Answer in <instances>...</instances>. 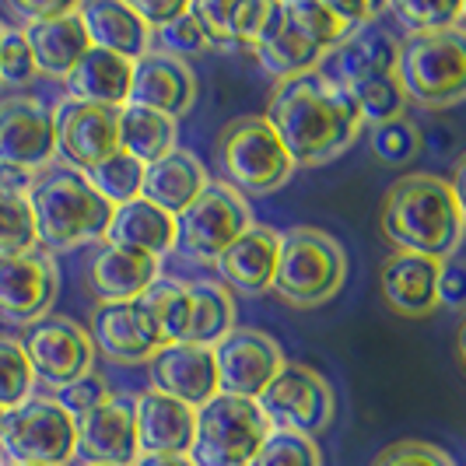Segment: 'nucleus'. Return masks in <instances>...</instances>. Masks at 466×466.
Instances as JSON below:
<instances>
[{
    "label": "nucleus",
    "instance_id": "obj_1",
    "mask_svg": "<svg viewBox=\"0 0 466 466\" xmlns=\"http://www.w3.org/2000/svg\"><path fill=\"white\" fill-rule=\"evenodd\" d=\"M263 119L295 168H316L340 158L365 127L350 92L329 81L323 70L278 81Z\"/></svg>",
    "mask_w": 466,
    "mask_h": 466
},
{
    "label": "nucleus",
    "instance_id": "obj_2",
    "mask_svg": "<svg viewBox=\"0 0 466 466\" xmlns=\"http://www.w3.org/2000/svg\"><path fill=\"white\" fill-rule=\"evenodd\" d=\"M379 228L397 253L439 259L460 253L463 242V197L456 183L431 172L400 176L382 197Z\"/></svg>",
    "mask_w": 466,
    "mask_h": 466
},
{
    "label": "nucleus",
    "instance_id": "obj_3",
    "mask_svg": "<svg viewBox=\"0 0 466 466\" xmlns=\"http://www.w3.org/2000/svg\"><path fill=\"white\" fill-rule=\"evenodd\" d=\"M28 208L39 246L53 253H70L77 246L102 242L113 221V204L98 197L85 172L67 165H49L35 176L28 189Z\"/></svg>",
    "mask_w": 466,
    "mask_h": 466
},
{
    "label": "nucleus",
    "instance_id": "obj_4",
    "mask_svg": "<svg viewBox=\"0 0 466 466\" xmlns=\"http://www.w3.org/2000/svg\"><path fill=\"white\" fill-rule=\"evenodd\" d=\"M348 280V253L319 228H291L280 235L274 295L291 309L327 305Z\"/></svg>",
    "mask_w": 466,
    "mask_h": 466
},
{
    "label": "nucleus",
    "instance_id": "obj_5",
    "mask_svg": "<svg viewBox=\"0 0 466 466\" xmlns=\"http://www.w3.org/2000/svg\"><path fill=\"white\" fill-rule=\"evenodd\" d=\"M397 81L407 102L424 109H452L466 95V35L463 28H445L410 35L400 43Z\"/></svg>",
    "mask_w": 466,
    "mask_h": 466
},
{
    "label": "nucleus",
    "instance_id": "obj_6",
    "mask_svg": "<svg viewBox=\"0 0 466 466\" xmlns=\"http://www.w3.org/2000/svg\"><path fill=\"white\" fill-rule=\"evenodd\" d=\"M218 168L225 187L242 197H270L295 176V162L263 116L232 119L218 134Z\"/></svg>",
    "mask_w": 466,
    "mask_h": 466
},
{
    "label": "nucleus",
    "instance_id": "obj_7",
    "mask_svg": "<svg viewBox=\"0 0 466 466\" xmlns=\"http://www.w3.org/2000/svg\"><path fill=\"white\" fill-rule=\"evenodd\" d=\"M7 466H67L77 456V424L56 397H28L0 420Z\"/></svg>",
    "mask_w": 466,
    "mask_h": 466
},
{
    "label": "nucleus",
    "instance_id": "obj_8",
    "mask_svg": "<svg viewBox=\"0 0 466 466\" xmlns=\"http://www.w3.org/2000/svg\"><path fill=\"white\" fill-rule=\"evenodd\" d=\"M267 435L270 424L259 414L257 400L218 393L197 410L189 460L193 466H249Z\"/></svg>",
    "mask_w": 466,
    "mask_h": 466
},
{
    "label": "nucleus",
    "instance_id": "obj_9",
    "mask_svg": "<svg viewBox=\"0 0 466 466\" xmlns=\"http://www.w3.org/2000/svg\"><path fill=\"white\" fill-rule=\"evenodd\" d=\"M246 228H253L249 200L225 183H208L187 210L176 214V249L197 263H218Z\"/></svg>",
    "mask_w": 466,
    "mask_h": 466
},
{
    "label": "nucleus",
    "instance_id": "obj_10",
    "mask_svg": "<svg viewBox=\"0 0 466 466\" xmlns=\"http://www.w3.org/2000/svg\"><path fill=\"white\" fill-rule=\"evenodd\" d=\"M259 414L274 431H295V435H319L333 424V386L309 365L284 361L270 386L257 397Z\"/></svg>",
    "mask_w": 466,
    "mask_h": 466
},
{
    "label": "nucleus",
    "instance_id": "obj_11",
    "mask_svg": "<svg viewBox=\"0 0 466 466\" xmlns=\"http://www.w3.org/2000/svg\"><path fill=\"white\" fill-rule=\"evenodd\" d=\"M22 350L32 365V375L49 390H64L95 372L92 337L81 323H74L67 316H46L35 327H28Z\"/></svg>",
    "mask_w": 466,
    "mask_h": 466
},
{
    "label": "nucleus",
    "instance_id": "obj_12",
    "mask_svg": "<svg viewBox=\"0 0 466 466\" xmlns=\"http://www.w3.org/2000/svg\"><path fill=\"white\" fill-rule=\"evenodd\" d=\"M214 372H218V393L238 400H257L270 379L284 369V350L280 344L253 327L228 329L214 348Z\"/></svg>",
    "mask_w": 466,
    "mask_h": 466
},
{
    "label": "nucleus",
    "instance_id": "obj_13",
    "mask_svg": "<svg viewBox=\"0 0 466 466\" xmlns=\"http://www.w3.org/2000/svg\"><path fill=\"white\" fill-rule=\"evenodd\" d=\"M0 165H15L32 176L56 165L53 109L35 95H11L0 102Z\"/></svg>",
    "mask_w": 466,
    "mask_h": 466
},
{
    "label": "nucleus",
    "instance_id": "obj_14",
    "mask_svg": "<svg viewBox=\"0 0 466 466\" xmlns=\"http://www.w3.org/2000/svg\"><path fill=\"white\" fill-rule=\"evenodd\" d=\"M53 130H56V155L67 168L77 172H88L119 151V109L64 98L53 109Z\"/></svg>",
    "mask_w": 466,
    "mask_h": 466
},
{
    "label": "nucleus",
    "instance_id": "obj_15",
    "mask_svg": "<svg viewBox=\"0 0 466 466\" xmlns=\"http://www.w3.org/2000/svg\"><path fill=\"white\" fill-rule=\"evenodd\" d=\"M60 291V270L49 253L0 257V319L11 327H35L46 319Z\"/></svg>",
    "mask_w": 466,
    "mask_h": 466
},
{
    "label": "nucleus",
    "instance_id": "obj_16",
    "mask_svg": "<svg viewBox=\"0 0 466 466\" xmlns=\"http://www.w3.org/2000/svg\"><path fill=\"white\" fill-rule=\"evenodd\" d=\"M77 424V456L98 466H134L140 456L134 403L127 397H113L92 407L88 414L74 418Z\"/></svg>",
    "mask_w": 466,
    "mask_h": 466
},
{
    "label": "nucleus",
    "instance_id": "obj_17",
    "mask_svg": "<svg viewBox=\"0 0 466 466\" xmlns=\"http://www.w3.org/2000/svg\"><path fill=\"white\" fill-rule=\"evenodd\" d=\"M88 337H92L95 350H102L116 365H147L158 354V348H165L147 309L137 299L134 302L98 305L92 312Z\"/></svg>",
    "mask_w": 466,
    "mask_h": 466
},
{
    "label": "nucleus",
    "instance_id": "obj_18",
    "mask_svg": "<svg viewBox=\"0 0 466 466\" xmlns=\"http://www.w3.org/2000/svg\"><path fill=\"white\" fill-rule=\"evenodd\" d=\"M158 263L162 259L144 257L134 249H123L113 242H95L85 257V288L98 305L134 302L144 295V288L158 278Z\"/></svg>",
    "mask_w": 466,
    "mask_h": 466
},
{
    "label": "nucleus",
    "instance_id": "obj_19",
    "mask_svg": "<svg viewBox=\"0 0 466 466\" xmlns=\"http://www.w3.org/2000/svg\"><path fill=\"white\" fill-rule=\"evenodd\" d=\"M193 102H197V77H193L189 64L162 56V53H147V56L134 60L127 106L179 119L193 109Z\"/></svg>",
    "mask_w": 466,
    "mask_h": 466
},
{
    "label": "nucleus",
    "instance_id": "obj_20",
    "mask_svg": "<svg viewBox=\"0 0 466 466\" xmlns=\"http://www.w3.org/2000/svg\"><path fill=\"white\" fill-rule=\"evenodd\" d=\"M151 382L165 397L179 400L193 410H200L208 400L218 397V372H214V354L210 348L197 344H165L147 361Z\"/></svg>",
    "mask_w": 466,
    "mask_h": 466
},
{
    "label": "nucleus",
    "instance_id": "obj_21",
    "mask_svg": "<svg viewBox=\"0 0 466 466\" xmlns=\"http://www.w3.org/2000/svg\"><path fill=\"white\" fill-rule=\"evenodd\" d=\"M379 291L393 316L424 319L439 309V259L390 253L379 270Z\"/></svg>",
    "mask_w": 466,
    "mask_h": 466
},
{
    "label": "nucleus",
    "instance_id": "obj_22",
    "mask_svg": "<svg viewBox=\"0 0 466 466\" xmlns=\"http://www.w3.org/2000/svg\"><path fill=\"white\" fill-rule=\"evenodd\" d=\"M134 424L140 456H189L197 410L158 390H147L134 400Z\"/></svg>",
    "mask_w": 466,
    "mask_h": 466
},
{
    "label": "nucleus",
    "instance_id": "obj_23",
    "mask_svg": "<svg viewBox=\"0 0 466 466\" xmlns=\"http://www.w3.org/2000/svg\"><path fill=\"white\" fill-rule=\"evenodd\" d=\"M278 253L280 232H274L270 225H253L218 257L214 267H218L225 288H232L238 295H263L274 288Z\"/></svg>",
    "mask_w": 466,
    "mask_h": 466
},
{
    "label": "nucleus",
    "instance_id": "obj_24",
    "mask_svg": "<svg viewBox=\"0 0 466 466\" xmlns=\"http://www.w3.org/2000/svg\"><path fill=\"white\" fill-rule=\"evenodd\" d=\"M397 53L400 43L379 25H361L354 28L348 39L337 49H329V67L323 70L329 81H337L340 88H354L369 77L382 74H397Z\"/></svg>",
    "mask_w": 466,
    "mask_h": 466
},
{
    "label": "nucleus",
    "instance_id": "obj_25",
    "mask_svg": "<svg viewBox=\"0 0 466 466\" xmlns=\"http://www.w3.org/2000/svg\"><path fill=\"white\" fill-rule=\"evenodd\" d=\"M208 183H210L208 165L200 162L193 151L176 147V151H168L158 162L144 165L140 197H144L147 204H155V208H162L165 214L176 218L179 210H187L189 204L204 193Z\"/></svg>",
    "mask_w": 466,
    "mask_h": 466
},
{
    "label": "nucleus",
    "instance_id": "obj_26",
    "mask_svg": "<svg viewBox=\"0 0 466 466\" xmlns=\"http://www.w3.org/2000/svg\"><path fill=\"white\" fill-rule=\"evenodd\" d=\"M77 18L88 32L92 49H106L130 64L151 53V32L137 22V15L127 4H116V0L77 4Z\"/></svg>",
    "mask_w": 466,
    "mask_h": 466
},
{
    "label": "nucleus",
    "instance_id": "obj_27",
    "mask_svg": "<svg viewBox=\"0 0 466 466\" xmlns=\"http://www.w3.org/2000/svg\"><path fill=\"white\" fill-rule=\"evenodd\" d=\"M253 53H257L259 67L267 70L270 77L288 81V77H299V74H312L323 64V49H316L309 39H302L291 25L284 22L280 15V4H270V15L259 28V35L253 39Z\"/></svg>",
    "mask_w": 466,
    "mask_h": 466
},
{
    "label": "nucleus",
    "instance_id": "obj_28",
    "mask_svg": "<svg viewBox=\"0 0 466 466\" xmlns=\"http://www.w3.org/2000/svg\"><path fill=\"white\" fill-rule=\"evenodd\" d=\"M130 77H134L130 60L113 56L106 49H88L64 77V85H67V98H74V102L123 109L130 98Z\"/></svg>",
    "mask_w": 466,
    "mask_h": 466
},
{
    "label": "nucleus",
    "instance_id": "obj_29",
    "mask_svg": "<svg viewBox=\"0 0 466 466\" xmlns=\"http://www.w3.org/2000/svg\"><path fill=\"white\" fill-rule=\"evenodd\" d=\"M22 35L25 43H28V49H32L35 70L46 74V77H60V81L92 49L88 32H85V25L77 18V11L60 15V18H49V22L22 25Z\"/></svg>",
    "mask_w": 466,
    "mask_h": 466
},
{
    "label": "nucleus",
    "instance_id": "obj_30",
    "mask_svg": "<svg viewBox=\"0 0 466 466\" xmlns=\"http://www.w3.org/2000/svg\"><path fill=\"white\" fill-rule=\"evenodd\" d=\"M102 242H113L123 249L162 259L165 253L176 249V218L165 214L162 208H155V204H147L144 197H137L123 208H113V221H109Z\"/></svg>",
    "mask_w": 466,
    "mask_h": 466
},
{
    "label": "nucleus",
    "instance_id": "obj_31",
    "mask_svg": "<svg viewBox=\"0 0 466 466\" xmlns=\"http://www.w3.org/2000/svg\"><path fill=\"white\" fill-rule=\"evenodd\" d=\"M193 22L200 25L204 39L214 46H253L259 28L270 15V4H221V0H197L187 4Z\"/></svg>",
    "mask_w": 466,
    "mask_h": 466
},
{
    "label": "nucleus",
    "instance_id": "obj_32",
    "mask_svg": "<svg viewBox=\"0 0 466 466\" xmlns=\"http://www.w3.org/2000/svg\"><path fill=\"white\" fill-rule=\"evenodd\" d=\"M189 333L187 344L214 348L235 329V299L221 280H189Z\"/></svg>",
    "mask_w": 466,
    "mask_h": 466
},
{
    "label": "nucleus",
    "instance_id": "obj_33",
    "mask_svg": "<svg viewBox=\"0 0 466 466\" xmlns=\"http://www.w3.org/2000/svg\"><path fill=\"white\" fill-rule=\"evenodd\" d=\"M176 140H179L176 119L147 113L137 106L119 109V151H127L140 165L158 162L168 151H176Z\"/></svg>",
    "mask_w": 466,
    "mask_h": 466
},
{
    "label": "nucleus",
    "instance_id": "obj_34",
    "mask_svg": "<svg viewBox=\"0 0 466 466\" xmlns=\"http://www.w3.org/2000/svg\"><path fill=\"white\" fill-rule=\"evenodd\" d=\"M151 323L158 329L162 344H187V333H189V291L183 280L176 278H155L144 295L137 299Z\"/></svg>",
    "mask_w": 466,
    "mask_h": 466
},
{
    "label": "nucleus",
    "instance_id": "obj_35",
    "mask_svg": "<svg viewBox=\"0 0 466 466\" xmlns=\"http://www.w3.org/2000/svg\"><path fill=\"white\" fill-rule=\"evenodd\" d=\"M280 15H284V22L291 25L302 39H309L312 46L323 49V53L337 49L354 32L333 11V4H319V0H288V4H280Z\"/></svg>",
    "mask_w": 466,
    "mask_h": 466
},
{
    "label": "nucleus",
    "instance_id": "obj_36",
    "mask_svg": "<svg viewBox=\"0 0 466 466\" xmlns=\"http://www.w3.org/2000/svg\"><path fill=\"white\" fill-rule=\"evenodd\" d=\"M348 92H350V98H354V106H358V113H361V123H369V127H379V123L407 116V109H410L407 95L400 88L397 74L369 77V81L354 85Z\"/></svg>",
    "mask_w": 466,
    "mask_h": 466
},
{
    "label": "nucleus",
    "instance_id": "obj_37",
    "mask_svg": "<svg viewBox=\"0 0 466 466\" xmlns=\"http://www.w3.org/2000/svg\"><path fill=\"white\" fill-rule=\"evenodd\" d=\"M85 176H88V183L98 189L102 200H109L113 208H123V204H130V200L140 197L144 165H140L137 158H130L127 151H116V155H109L106 162H98L95 168H88Z\"/></svg>",
    "mask_w": 466,
    "mask_h": 466
},
{
    "label": "nucleus",
    "instance_id": "obj_38",
    "mask_svg": "<svg viewBox=\"0 0 466 466\" xmlns=\"http://www.w3.org/2000/svg\"><path fill=\"white\" fill-rule=\"evenodd\" d=\"M369 147L382 165L403 168L420 155V127L410 116L379 123L369 130Z\"/></svg>",
    "mask_w": 466,
    "mask_h": 466
},
{
    "label": "nucleus",
    "instance_id": "obj_39",
    "mask_svg": "<svg viewBox=\"0 0 466 466\" xmlns=\"http://www.w3.org/2000/svg\"><path fill=\"white\" fill-rule=\"evenodd\" d=\"M39 249L28 197L0 193V257H25Z\"/></svg>",
    "mask_w": 466,
    "mask_h": 466
},
{
    "label": "nucleus",
    "instance_id": "obj_40",
    "mask_svg": "<svg viewBox=\"0 0 466 466\" xmlns=\"http://www.w3.org/2000/svg\"><path fill=\"white\" fill-rule=\"evenodd\" d=\"M32 386H35V375L25 358L22 340L0 337V410L7 414L15 407H22L25 400L32 397Z\"/></svg>",
    "mask_w": 466,
    "mask_h": 466
},
{
    "label": "nucleus",
    "instance_id": "obj_41",
    "mask_svg": "<svg viewBox=\"0 0 466 466\" xmlns=\"http://www.w3.org/2000/svg\"><path fill=\"white\" fill-rule=\"evenodd\" d=\"M390 11L397 15L403 28H410V35H428V32H445V28H460V18L466 15V4H424V0H397L390 4Z\"/></svg>",
    "mask_w": 466,
    "mask_h": 466
},
{
    "label": "nucleus",
    "instance_id": "obj_42",
    "mask_svg": "<svg viewBox=\"0 0 466 466\" xmlns=\"http://www.w3.org/2000/svg\"><path fill=\"white\" fill-rule=\"evenodd\" d=\"M249 466H323V452H319L316 439L270 428V435L263 439Z\"/></svg>",
    "mask_w": 466,
    "mask_h": 466
},
{
    "label": "nucleus",
    "instance_id": "obj_43",
    "mask_svg": "<svg viewBox=\"0 0 466 466\" xmlns=\"http://www.w3.org/2000/svg\"><path fill=\"white\" fill-rule=\"evenodd\" d=\"M208 49H210V43L204 39L200 25L193 22L189 11H183L179 18H172L168 25L151 32V53H162V56L183 60V64H187V56H200V53H208Z\"/></svg>",
    "mask_w": 466,
    "mask_h": 466
},
{
    "label": "nucleus",
    "instance_id": "obj_44",
    "mask_svg": "<svg viewBox=\"0 0 466 466\" xmlns=\"http://www.w3.org/2000/svg\"><path fill=\"white\" fill-rule=\"evenodd\" d=\"M39 77L35 60H32V49L25 43L22 28H7L4 25V35H0V88H22L32 85Z\"/></svg>",
    "mask_w": 466,
    "mask_h": 466
},
{
    "label": "nucleus",
    "instance_id": "obj_45",
    "mask_svg": "<svg viewBox=\"0 0 466 466\" xmlns=\"http://www.w3.org/2000/svg\"><path fill=\"white\" fill-rule=\"evenodd\" d=\"M372 466H456V460L439 449L435 442H418V439H403V442L386 445Z\"/></svg>",
    "mask_w": 466,
    "mask_h": 466
},
{
    "label": "nucleus",
    "instance_id": "obj_46",
    "mask_svg": "<svg viewBox=\"0 0 466 466\" xmlns=\"http://www.w3.org/2000/svg\"><path fill=\"white\" fill-rule=\"evenodd\" d=\"M109 397H113V393H109V382H106L98 372H88L85 379H77V382H70V386H64V390H56V403L67 410L70 418L88 414L92 407L106 403Z\"/></svg>",
    "mask_w": 466,
    "mask_h": 466
},
{
    "label": "nucleus",
    "instance_id": "obj_47",
    "mask_svg": "<svg viewBox=\"0 0 466 466\" xmlns=\"http://www.w3.org/2000/svg\"><path fill=\"white\" fill-rule=\"evenodd\" d=\"M466 299V263L463 253H452L439 263V305L449 312H460Z\"/></svg>",
    "mask_w": 466,
    "mask_h": 466
},
{
    "label": "nucleus",
    "instance_id": "obj_48",
    "mask_svg": "<svg viewBox=\"0 0 466 466\" xmlns=\"http://www.w3.org/2000/svg\"><path fill=\"white\" fill-rule=\"evenodd\" d=\"M7 11L22 25H32V22H49V18L70 15V11H77V4H70V0H11Z\"/></svg>",
    "mask_w": 466,
    "mask_h": 466
},
{
    "label": "nucleus",
    "instance_id": "obj_49",
    "mask_svg": "<svg viewBox=\"0 0 466 466\" xmlns=\"http://www.w3.org/2000/svg\"><path fill=\"white\" fill-rule=\"evenodd\" d=\"M134 15H137V22L147 28V32H155V28H162L168 25L172 18H179L183 11H187V4H179V0H172V4H147V0H134V4H127Z\"/></svg>",
    "mask_w": 466,
    "mask_h": 466
},
{
    "label": "nucleus",
    "instance_id": "obj_50",
    "mask_svg": "<svg viewBox=\"0 0 466 466\" xmlns=\"http://www.w3.org/2000/svg\"><path fill=\"white\" fill-rule=\"evenodd\" d=\"M35 183L32 172L15 168V165H0V193H11V197H28V189Z\"/></svg>",
    "mask_w": 466,
    "mask_h": 466
},
{
    "label": "nucleus",
    "instance_id": "obj_51",
    "mask_svg": "<svg viewBox=\"0 0 466 466\" xmlns=\"http://www.w3.org/2000/svg\"><path fill=\"white\" fill-rule=\"evenodd\" d=\"M134 466H193L189 456H137Z\"/></svg>",
    "mask_w": 466,
    "mask_h": 466
},
{
    "label": "nucleus",
    "instance_id": "obj_52",
    "mask_svg": "<svg viewBox=\"0 0 466 466\" xmlns=\"http://www.w3.org/2000/svg\"><path fill=\"white\" fill-rule=\"evenodd\" d=\"M0 35H4V25H0Z\"/></svg>",
    "mask_w": 466,
    "mask_h": 466
},
{
    "label": "nucleus",
    "instance_id": "obj_53",
    "mask_svg": "<svg viewBox=\"0 0 466 466\" xmlns=\"http://www.w3.org/2000/svg\"><path fill=\"white\" fill-rule=\"evenodd\" d=\"M85 466H98V463H85Z\"/></svg>",
    "mask_w": 466,
    "mask_h": 466
},
{
    "label": "nucleus",
    "instance_id": "obj_54",
    "mask_svg": "<svg viewBox=\"0 0 466 466\" xmlns=\"http://www.w3.org/2000/svg\"><path fill=\"white\" fill-rule=\"evenodd\" d=\"M0 420H4V410H0Z\"/></svg>",
    "mask_w": 466,
    "mask_h": 466
},
{
    "label": "nucleus",
    "instance_id": "obj_55",
    "mask_svg": "<svg viewBox=\"0 0 466 466\" xmlns=\"http://www.w3.org/2000/svg\"><path fill=\"white\" fill-rule=\"evenodd\" d=\"M0 466H4V460H0Z\"/></svg>",
    "mask_w": 466,
    "mask_h": 466
}]
</instances>
